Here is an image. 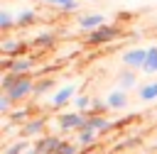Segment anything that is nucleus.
<instances>
[{"instance_id": "22", "label": "nucleus", "mask_w": 157, "mask_h": 154, "mask_svg": "<svg viewBox=\"0 0 157 154\" xmlns=\"http://www.w3.org/2000/svg\"><path fill=\"white\" fill-rule=\"evenodd\" d=\"M56 154H76V147L71 142H61L59 149H56Z\"/></svg>"}, {"instance_id": "26", "label": "nucleus", "mask_w": 157, "mask_h": 154, "mask_svg": "<svg viewBox=\"0 0 157 154\" xmlns=\"http://www.w3.org/2000/svg\"><path fill=\"white\" fill-rule=\"evenodd\" d=\"M10 120L12 122H25L27 120V112H10Z\"/></svg>"}, {"instance_id": "19", "label": "nucleus", "mask_w": 157, "mask_h": 154, "mask_svg": "<svg viewBox=\"0 0 157 154\" xmlns=\"http://www.w3.org/2000/svg\"><path fill=\"white\" fill-rule=\"evenodd\" d=\"M96 137H98L96 130H81V132H78V144H91Z\"/></svg>"}, {"instance_id": "9", "label": "nucleus", "mask_w": 157, "mask_h": 154, "mask_svg": "<svg viewBox=\"0 0 157 154\" xmlns=\"http://www.w3.org/2000/svg\"><path fill=\"white\" fill-rule=\"evenodd\" d=\"M105 103H108L110 110H123V108L128 105V95H125V90H113V93L105 98Z\"/></svg>"}, {"instance_id": "10", "label": "nucleus", "mask_w": 157, "mask_h": 154, "mask_svg": "<svg viewBox=\"0 0 157 154\" xmlns=\"http://www.w3.org/2000/svg\"><path fill=\"white\" fill-rule=\"evenodd\" d=\"M110 127V122L103 117V115H88V120H86V127L83 130H96V132H103V130H108Z\"/></svg>"}, {"instance_id": "3", "label": "nucleus", "mask_w": 157, "mask_h": 154, "mask_svg": "<svg viewBox=\"0 0 157 154\" xmlns=\"http://www.w3.org/2000/svg\"><path fill=\"white\" fill-rule=\"evenodd\" d=\"M86 120H88V115H83V112H66V115L59 117V127L64 132H71V130L81 132L86 127Z\"/></svg>"}, {"instance_id": "8", "label": "nucleus", "mask_w": 157, "mask_h": 154, "mask_svg": "<svg viewBox=\"0 0 157 154\" xmlns=\"http://www.w3.org/2000/svg\"><path fill=\"white\" fill-rule=\"evenodd\" d=\"M59 139L56 137H42L37 144H34V149L39 152V154H56V149H59Z\"/></svg>"}, {"instance_id": "27", "label": "nucleus", "mask_w": 157, "mask_h": 154, "mask_svg": "<svg viewBox=\"0 0 157 154\" xmlns=\"http://www.w3.org/2000/svg\"><path fill=\"white\" fill-rule=\"evenodd\" d=\"M25 154H39V152H37V149L32 147V149H29V152H25Z\"/></svg>"}, {"instance_id": "6", "label": "nucleus", "mask_w": 157, "mask_h": 154, "mask_svg": "<svg viewBox=\"0 0 157 154\" xmlns=\"http://www.w3.org/2000/svg\"><path fill=\"white\" fill-rule=\"evenodd\" d=\"M76 95V86L74 83H69V86H64V88H59L54 95H52V105H56V108H61V105H66L71 98Z\"/></svg>"}, {"instance_id": "24", "label": "nucleus", "mask_w": 157, "mask_h": 154, "mask_svg": "<svg viewBox=\"0 0 157 154\" xmlns=\"http://www.w3.org/2000/svg\"><path fill=\"white\" fill-rule=\"evenodd\" d=\"M52 5H59V7H64V10H74L76 7V0H49Z\"/></svg>"}, {"instance_id": "17", "label": "nucleus", "mask_w": 157, "mask_h": 154, "mask_svg": "<svg viewBox=\"0 0 157 154\" xmlns=\"http://www.w3.org/2000/svg\"><path fill=\"white\" fill-rule=\"evenodd\" d=\"M25 152H29V144L22 139V142H15V144H10L7 149H5V154H25Z\"/></svg>"}, {"instance_id": "11", "label": "nucleus", "mask_w": 157, "mask_h": 154, "mask_svg": "<svg viewBox=\"0 0 157 154\" xmlns=\"http://www.w3.org/2000/svg\"><path fill=\"white\" fill-rule=\"evenodd\" d=\"M42 127H44V120H32V122H25V125H22V137H34V134H42Z\"/></svg>"}, {"instance_id": "28", "label": "nucleus", "mask_w": 157, "mask_h": 154, "mask_svg": "<svg viewBox=\"0 0 157 154\" xmlns=\"http://www.w3.org/2000/svg\"><path fill=\"white\" fill-rule=\"evenodd\" d=\"M155 147H157V142H155Z\"/></svg>"}, {"instance_id": "2", "label": "nucleus", "mask_w": 157, "mask_h": 154, "mask_svg": "<svg viewBox=\"0 0 157 154\" xmlns=\"http://www.w3.org/2000/svg\"><path fill=\"white\" fill-rule=\"evenodd\" d=\"M118 37H120V27L118 24H103V27L88 32V42L91 44H108V42H113Z\"/></svg>"}, {"instance_id": "14", "label": "nucleus", "mask_w": 157, "mask_h": 154, "mask_svg": "<svg viewBox=\"0 0 157 154\" xmlns=\"http://www.w3.org/2000/svg\"><path fill=\"white\" fill-rule=\"evenodd\" d=\"M135 81H137V76H135V71L132 68H125L120 76H118V86L125 90V88H132L135 86Z\"/></svg>"}, {"instance_id": "21", "label": "nucleus", "mask_w": 157, "mask_h": 154, "mask_svg": "<svg viewBox=\"0 0 157 154\" xmlns=\"http://www.w3.org/2000/svg\"><path fill=\"white\" fill-rule=\"evenodd\" d=\"M49 88H52V78H44V81H39V83H34V90H32V93H34V95H44Z\"/></svg>"}, {"instance_id": "23", "label": "nucleus", "mask_w": 157, "mask_h": 154, "mask_svg": "<svg viewBox=\"0 0 157 154\" xmlns=\"http://www.w3.org/2000/svg\"><path fill=\"white\" fill-rule=\"evenodd\" d=\"M52 42H54V34H39L34 44H37V46H49Z\"/></svg>"}, {"instance_id": "15", "label": "nucleus", "mask_w": 157, "mask_h": 154, "mask_svg": "<svg viewBox=\"0 0 157 154\" xmlns=\"http://www.w3.org/2000/svg\"><path fill=\"white\" fill-rule=\"evenodd\" d=\"M145 73H157V46H147V64L142 68Z\"/></svg>"}, {"instance_id": "18", "label": "nucleus", "mask_w": 157, "mask_h": 154, "mask_svg": "<svg viewBox=\"0 0 157 154\" xmlns=\"http://www.w3.org/2000/svg\"><path fill=\"white\" fill-rule=\"evenodd\" d=\"M12 24H15V20H12V15L7 12V10H0V29H12Z\"/></svg>"}, {"instance_id": "16", "label": "nucleus", "mask_w": 157, "mask_h": 154, "mask_svg": "<svg viewBox=\"0 0 157 154\" xmlns=\"http://www.w3.org/2000/svg\"><path fill=\"white\" fill-rule=\"evenodd\" d=\"M34 20H37V12H34V10H22V12H17V17H15L17 27H27V24H32Z\"/></svg>"}, {"instance_id": "7", "label": "nucleus", "mask_w": 157, "mask_h": 154, "mask_svg": "<svg viewBox=\"0 0 157 154\" xmlns=\"http://www.w3.org/2000/svg\"><path fill=\"white\" fill-rule=\"evenodd\" d=\"M105 24V17L103 15H83L81 20H78V27L81 29H88V32H93V29H98V27H103Z\"/></svg>"}, {"instance_id": "4", "label": "nucleus", "mask_w": 157, "mask_h": 154, "mask_svg": "<svg viewBox=\"0 0 157 154\" xmlns=\"http://www.w3.org/2000/svg\"><path fill=\"white\" fill-rule=\"evenodd\" d=\"M123 64L128 68H132V71L145 68V64H147V49H130V51H125L123 54Z\"/></svg>"}, {"instance_id": "5", "label": "nucleus", "mask_w": 157, "mask_h": 154, "mask_svg": "<svg viewBox=\"0 0 157 154\" xmlns=\"http://www.w3.org/2000/svg\"><path fill=\"white\" fill-rule=\"evenodd\" d=\"M29 66H32L29 59H7L5 56V71L12 73V76H27Z\"/></svg>"}, {"instance_id": "13", "label": "nucleus", "mask_w": 157, "mask_h": 154, "mask_svg": "<svg viewBox=\"0 0 157 154\" xmlns=\"http://www.w3.org/2000/svg\"><path fill=\"white\" fill-rule=\"evenodd\" d=\"M22 46H25V44H22L20 39H5V42H2V51H5V56H7V59H10V56H15V54H20V51H22Z\"/></svg>"}, {"instance_id": "12", "label": "nucleus", "mask_w": 157, "mask_h": 154, "mask_svg": "<svg viewBox=\"0 0 157 154\" xmlns=\"http://www.w3.org/2000/svg\"><path fill=\"white\" fill-rule=\"evenodd\" d=\"M137 98L142 103H150V100H157V83H147L137 90Z\"/></svg>"}, {"instance_id": "25", "label": "nucleus", "mask_w": 157, "mask_h": 154, "mask_svg": "<svg viewBox=\"0 0 157 154\" xmlns=\"http://www.w3.org/2000/svg\"><path fill=\"white\" fill-rule=\"evenodd\" d=\"M10 103H12V98H10L7 93H2V95H0V110H2V112H10Z\"/></svg>"}, {"instance_id": "20", "label": "nucleus", "mask_w": 157, "mask_h": 154, "mask_svg": "<svg viewBox=\"0 0 157 154\" xmlns=\"http://www.w3.org/2000/svg\"><path fill=\"white\" fill-rule=\"evenodd\" d=\"M91 98L88 95H76V108H78V112H88L91 110Z\"/></svg>"}, {"instance_id": "1", "label": "nucleus", "mask_w": 157, "mask_h": 154, "mask_svg": "<svg viewBox=\"0 0 157 154\" xmlns=\"http://www.w3.org/2000/svg\"><path fill=\"white\" fill-rule=\"evenodd\" d=\"M32 90H34V83L27 76H12V73L5 71V76H2V93H7L12 100H22Z\"/></svg>"}]
</instances>
